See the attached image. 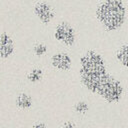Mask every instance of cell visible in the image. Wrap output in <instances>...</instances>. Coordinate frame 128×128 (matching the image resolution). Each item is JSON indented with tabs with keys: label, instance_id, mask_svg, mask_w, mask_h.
<instances>
[{
	"label": "cell",
	"instance_id": "52a82bcc",
	"mask_svg": "<svg viewBox=\"0 0 128 128\" xmlns=\"http://www.w3.org/2000/svg\"><path fill=\"white\" fill-rule=\"evenodd\" d=\"M50 64L56 70L66 72L72 67V58L68 53L58 51L50 57Z\"/></svg>",
	"mask_w": 128,
	"mask_h": 128
},
{
	"label": "cell",
	"instance_id": "5bb4252c",
	"mask_svg": "<svg viewBox=\"0 0 128 128\" xmlns=\"http://www.w3.org/2000/svg\"><path fill=\"white\" fill-rule=\"evenodd\" d=\"M30 128H47L46 124L44 122H37V123H34Z\"/></svg>",
	"mask_w": 128,
	"mask_h": 128
},
{
	"label": "cell",
	"instance_id": "3957f363",
	"mask_svg": "<svg viewBox=\"0 0 128 128\" xmlns=\"http://www.w3.org/2000/svg\"><path fill=\"white\" fill-rule=\"evenodd\" d=\"M124 92L125 88L122 82L109 73L100 83L96 95L108 104H115L123 98Z\"/></svg>",
	"mask_w": 128,
	"mask_h": 128
},
{
	"label": "cell",
	"instance_id": "7a4b0ae2",
	"mask_svg": "<svg viewBox=\"0 0 128 128\" xmlns=\"http://www.w3.org/2000/svg\"><path fill=\"white\" fill-rule=\"evenodd\" d=\"M109 74L104 57L96 50H86L79 58V77L82 85L96 94L102 80Z\"/></svg>",
	"mask_w": 128,
	"mask_h": 128
},
{
	"label": "cell",
	"instance_id": "8992f818",
	"mask_svg": "<svg viewBox=\"0 0 128 128\" xmlns=\"http://www.w3.org/2000/svg\"><path fill=\"white\" fill-rule=\"evenodd\" d=\"M15 51V41L8 31H0V58L8 59Z\"/></svg>",
	"mask_w": 128,
	"mask_h": 128
},
{
	"label": "cell",
	"instance_id": "4fadbf2b",
	"mask_svg": "<svg viewBox=\"0 0 128 128\" xmlns=\"http://www.w3.org/2000/svg\"><path fill=\"white\" fill-rule=\"evenodd\" d=\"M59 128H76V125H75V123L72 122V121H66V122H64Z\"/></svg>",
	"mask_w": 128,
	"mask_h": 128
},
{
	"label": "cell",
	"instance_id": "8fae6325",
	"mask_svg": "<svg viewBox=\"0 0 128 128\" xmlns=\"http://www.w3.org/2000/svg\"><path fill=\"white\" fill-rule=\"evenodd\" d=\"M73 108H74V112H75L76 114H79V115H84V114H86V113L89 111V109H90L89 104H88L86 101H84V100L77 101V102L74 104Z\"/></svg>",
	"mask_w": 128,
	"mask_h": 128
},
{
	"label": "cell",
	"instance_id": "7c38bea8",
	"mask_svg": "<svg viewBox=\"0 0 128 128\" xmlns=\"http://www.w3.org/2000/svg\"><path fill=\"white\" fill-rule=\"evenodd\" d=\"M32 50H33V54H34L36 57L40 58V57H43V56L47 53L48 47H47V45H46L45 43H43V42H38V43H36V44L33 46Z\"/></svg>",
	"mask_w": 128,
	"mask_h": 128
},
{
	"label": "cell",
	"instance_id": "5b68a950",
	"mask_svg": "<svg viewBox=\"0 0 128 128\" xmlns=\"http://www.w3.org/2000/svg\"><path fill=\"white\" fill-rule=\"evenodd\" d=\"M32 14L44 26L54 22L57 14L56 6L50 0H36L32 4Z\"/></svg>",
	"mask_w": 128,
	"mask_h": 128
},
{
	"label": "cell",
	"instance_id": "9c48e42d",
	"mask_svg": "<svg viewBox=\"0 0 128 128\" xmlns=\"http://www.w3.org/2000/svg\"><path fill=\"white\" fill-rule=\"evenodd\" d=\"M15 105L18 109L28 110L33 105V99L30 94L26 92H20L15 98Z\"/></svg>",
	"mask_w": 128,
	"mask_h": 128
},
{
	"label": "cell",
	"instance_id": "30bf717a",
	"mask_svg": "<svg viewBox=\"0 0 128 128\" xmlns=\"http://www.w3.org/2000/svg\"><path fill=\"white\" fill-rule=\"evenodd\" d=\"M43 77H44V72L41 68H38V67L31 69L26 76L27 81L30 83H38L43 79Z\"/></svg>",
	"mask_w": 128,
	"mask_h": 128
},
{
	"label": "cell",
	"instance_id": "6da1fadb",
	"mask_svg": "<svg viewBox=\"0 0 128 128\" xmlns=\"http://www.w3.org/2000/svg\"><path fill=\"white\" fill-rule=\"evenodd\" d=\"M93 18L107 33H117L128 21V0H96Z\"/></svg>",
	"mask_w": 128,
	"mask_h": 128
},
{
	"label": "cell",
	"instance_id": "ba28073f",
	"mask_svg": "<svg viewBox=\"0 0 128 128\" xmlns=\"http://www.w3.org/2000/svg\"><path fill=\"white\" fill-rule=\"evenodd\" d=\"M115 59L118 64L128 70V42H124L115 51Z\"/></svg>",
	"mask_w": 128,
	"mask_h": 128
},
{
	"label": "cell",
	"instance_id": "277c9868",
	"mask_svg": "<svg viewBox=\"0 0 128 128\" xmlns=\"http://www.w3.org/2000/svg\"><path fill=\"white\" fill-rule=\"evenodd\" d=\"M52 36L55 41L65 47H73L77 41V31L68 20H60L53 27Z\"/></svg>",
	"mask_w": 128,
	"mask_h": 128
}]
</instances>
